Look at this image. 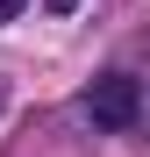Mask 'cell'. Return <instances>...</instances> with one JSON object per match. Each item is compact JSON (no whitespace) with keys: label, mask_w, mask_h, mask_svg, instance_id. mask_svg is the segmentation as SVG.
Masks as SVG:
<instances>
[{"label":"cell","mask_w":150,"mask_h":157,"mask_svg":"<svg viewBox=\"0 0 150 157\" xmlns=\"http://www.w3.org/2000/svg\"><path fill=\"white\" fill-rule=\"evenodd\" d=\"M86 114H93L100 128H136V114H143V93H136V78H129V71H107V78H93V86H86Z\"/></svg>","instance_id":"1"},{"label":"cell","mask_w":150,"mask_h":157,"mask_svg":"<svg viewBox=\"0 0 150 157\" xmlns=\"http://www.w3.org/2000/svg\"><path fill=\"white\" fill-rule=\"evenodd\" d=\"M14 14H21V0H0V21H14Z\"/></svg>","instance_id":"2"},{"label":"cell","mask_w":150,"mask_h":157,"mask_svg":"<svg viewBox=\"0 0 150 157\" xmlns=\"http://www.w3.org/2000/svg\"><path fill=\"white\" fill-rule=\"evenodd\" d=\"M50 7H57V14H64V7H79V0H50Z\"/></svg>","instance_id":"3"}]
</instances>
